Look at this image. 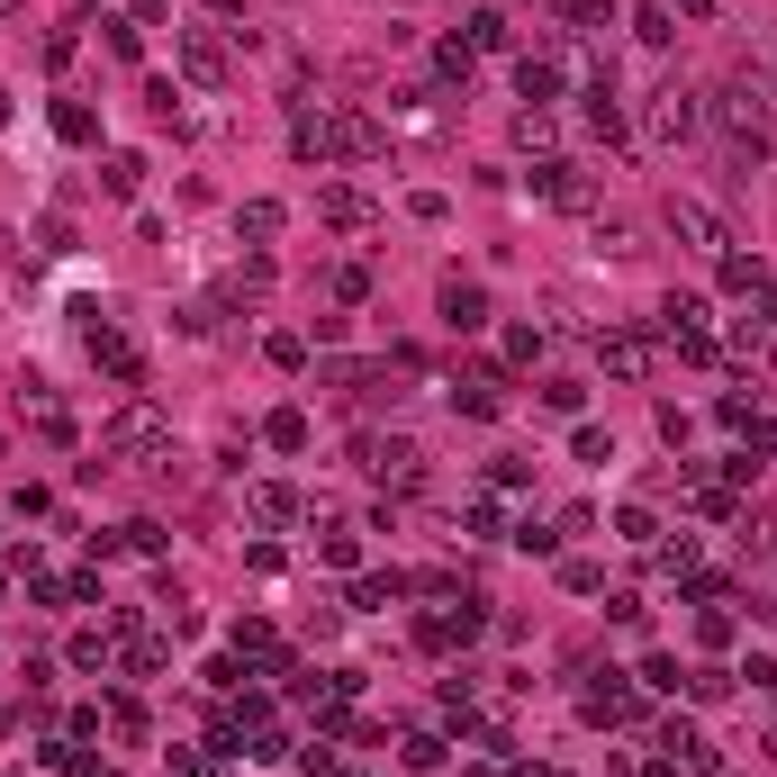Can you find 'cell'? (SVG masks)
I'll return each instance as SVG.
<instances>
[{
    "instance_id": "d590c367",
    "label": "cell",
    "mask_w": 777,
    "mask_h": 777,
    "mask_svg": "<svg viewBox=\"0 0 777 777\" xmlns=\"http://www.w3.org/2000/svg\"><path fill=\"white\" fill-rule=\"evenodd\" d=\"M759 326H777V280H759Z\"/></svg>"
},
{
    "instance_id": "603a6c76",
    "label": "cell",
    "mask_w": 777,
    "mask_h": 777,
    "mask_svg": "<svg viewBox=\"0 0 777 777\" xmlns=\"http://www.w3.org/2000/svg\"><path fill=\"white\" fill-rule=\"evenodd\" d=\"M262 435H271L280 452H308V416H299V407H280V416H271V426H262Z\"/></svg>"
},
{
    "instance_id": "d6986e66",
    "label": "cell",
    "mask_w": 777,
    "mask_h": 777,
    "mask_svg": "<svg viewBox=\"0 0 777 777\" xmlns=\"http://www.w3.org/2000/svg\"><path fill=\"white\" fill-rule=\"evenodd\" d=\"M507 37H516V28H507L498 10H470V54H498Z\"/></svg>"
},
{
    "instance_id": "7c38bea8",
    "label": "cell",
    "mask_w": 777,
    "mask_h": 777,
    "mask_svg": "<svg viewBox=\"0 0 777 777\" xmlns=\"http://www.w3.org/2000/svg\"><path fill=\"white\" fill-rule=\"evenodd\" d=\"M498 389H507V380H498V371L479 362L470 380H452V407H461V416H498Z\"/></svg>"
},
{
    "instance_id": "836d02e7",
    "label": "cell",
    "mask_w": 777,
    "mask_h": 777,
    "mask_svg": "<svg viewBox=\"0 0 777 777\" xmlns=\"http://www.w3.org/2000/svg\"><path fill=\"white\" fill-rule=\"evenodd\" d=\"M136 46H146V28H136V19H109V54H127V63H136Z\"/></svg>"
},
{
    "instance_id": "ba28073f",
    "label": "cell",
    "mask_w": 777,
    "mask_h": 777,
    "mask_svg": "<svg viewBox=\"0 0 777 777\" xmlns=\"http://www.w3.org/2000/svg\"><path fill=\"white\" fill-rule=\"evenodd\" d=\"M317 218H326V227H371V199L352 190V181H326V190H317Z\"/></svg>"
},
{
    "instance_id": "30bf717a",
    "label": "cell",
    "mask_w": 777,
    "mask_h": 777,
    "mask_svg": "<svg viewBox=\"0 0 777 777\" xmlns=\"http://www.w3.org/2000/svg\"><path fill=\"white\" fill-rule=\"evenodd\" d=\"M91 362H100V371H118V380H136V371H146V362H136V343H127L118 326H91Z\"/></svg>"
},
{
    "instance_id": "2e32d148",
    "label": "cell",
    "mask_w": 777,
    "mask_h": 777,
    "mask_svg": "<svg viewBox=\"0 0 777 777\" xmlns=\"http://www.w3.org/2000/svg\"><path fill=\"white\" fill-rule=\"evenodd\" d=\"M588 724H632V687H588Z\"/></svg>"
},
{
    "instance_id": "f546056e",
    "label": "cell",
    "mask_w": 777,
    "mask_h": 777,
    "mask_svg": "<svg viewBox=\"0 0 777 777\" xmlns=\"http://www.w3.org/2000/svg\"><path fill=\"white\" fill-rule=\"evenodd\" d=\"M245 236H280V199H253L245 208Z\"/></svg>"
},
{
    "instance_id": "52a82bcc",
    "label": "cell",
    "mask_w": 777,
    "mask_h": 777,
    "mask_svg": "<svg viewBox=\"0 0 777 777\" xmlns=\"http://www.w3.org/2000/svg\"><path fill=\"white\" fill-rule=\"evenodd\" d=\"M597 362H606L615 380H642V371H651V335H606V343H597Z\"/></svg>"
},
{
    "instance_id": "484cf974",
    "label": "cell",
    "mask_w": 777,
    "mask_h": 777,
    "mask_svg": "<svg viewBox=\"0 0 777 777\" xmlns=\"http://www.w3.org/2000/svg\"><path fill=\"white\" fill-rule=\"evenodd\" d=\"M687 696H696V705H715V696H733V669H687Z\"/></svg>"
},
{
    "instance_id": "f35d334b",
    "label": "cell",
    "mask_w": 777,
    "mask_h": 777,
    "mask_svg": "<svg viewBox=\"0 0 777 777\" xmlns=\"http://www.w3.org/2000/svg\"><path fill=\"white\" fill-rule=\"evenodd\" d=\"M10 10H19V0H0V19H10Z\"/></svg>"
},
{
    "instance_id": "277c9868",
    "label": "cell",
    "mask_w": 777,
    "mask_h": 777,
    "mask_svg": "<svg viewBox=\"0 0 777 777\" xmlns=\"http://www.w3.org/2000/svg\"><path fill=\"white\" fill-rule=\"evenodd\" d=\"M181 73H190L199 91H227V46L208 37V28H190V37H181Z\"/></svg>"
},
{
    "instance_id": "7a4b0ae2",
    "label": "cell",
    "mask_w": 777,
    "mask_h": 777,
    "mask_svg": "<svg viewBox=\"0 0 777 777\" xmlns=\"http://www.w3.org/2000/svg\"><path fill=\"white\" fill-rule=\"evenodd\" d=\"M362 461H371L389 488H416V479H426V452H416L407 435H362Z\"/></svg>"
},
{
    "instance_id": "74e56055",
    "label": "cell",
    "mask_w": 777,
    "mask_h": 777,
    "mask_svg": "<svg viewBox=\"0 0 777 777\" xmlns=\"http://www.w3.org/2000/svg\"><path fill=\"white\" fill-rule=\"evenodd\" d=\"M0 127H10V91H0Z\"/></svg>"
},
{
    "instance_id": "ac0fdd59",
    "label": "cell",
    "mask_w": 777,
    "mask_h": 777,
    "mask_svg": "<svg viewBox=\"0 0 777 777\" xmlns=\"http://www.w3.org/2000/svg\"><path fill=\"white\" fill-rule=\"evenodd\" d=\"M54 136H63V146H91V136H100V118H91L82 100H54Z\"/></svg>"
},
{
    "instance_id": "4fadbf2b",
    "label": "cell",
    "mask_w": 777,
    "mask_h": 777,
    "mask_svg": "<svg viewBox=\"0 0 777 777\" xmlns=\"http://www.w3.org/2000/svg\"><path fill=\"white\" fill-rule=\"evenodd\" d=\"M516 91H525V100L542 109V100L560 91V54H525V63H516Z\"/></svg>"
},
{
    "instance_id": "d4e9b609",
    "label": "cell",
    "mask_w": 777,
    "mask_h": 777,
    "mask_svg": "<svg viewBox=\"0 0 777 777\" xmlns=\"http://www.w3.org/2000/svg\"><path fill=\"white\" fill-rule=\"evenodd\" d=\"M253 516H262V525H290L299 498H290V488H253Z\"/></svg>"
},
{
    "instance_id": "3957f363",
    "label": "cell",
    "mask_w": 777,
    "mask_h": 777,
    "mask_svg": "<svg viewBox=\"0 0 777 777\" xmlns=\"http://www.w3.org/2000/svg\"><path fill=\"white\" fill-rule=\"evenodd\" d=\"M669 236H687L696 253H733V227H724L705 199H669Z\"/></svg>"
},
{
    "instance_id": "cb8c5ba5",
    "label": "cell",
    "mask_w": 777,
    "mask_h": 777,
    "mask_svg": "<svg viewBox=\"0 0 777 777\" xmlns=\"http://www.w3.org/2000/svg\"><path fill=\"white\" fill-rule=\"evenodd\" d=\"M461 516H470V534H507V516H498V498H488V488H470Z\"/></svg>"
},
{
    "instance_id": "5b68a950",
    "label": "cell",
    "mask_w": 777,
    "mask_h": 777,
    "mask_svg": "<svg viewBox=\"0 0 777 777\" xmlns=\"http://www.w3.org/2000/svg\"><path fill=\"white\" fill-rule=\"evenodd\" d=\"M444 326L452 335H479L488 326V290H479V280H444Z\"/></svg>"
},
{
    "instance_id": "8d00e7d4",
    "label": "cell",
    "mask_w": 777,
    "mask_h": 777,
    "mask_svg": "<svg viewBox=\"0 0 777 777\" xmlns=\"http://www.w3.org/2000/svg\"><path fill=\"white\" fill-rule=\"evenodd\" d=\"M678 10H687V19H705V10H715V0H678Z\"/></svg>"
},
{
    "instance_id": "9c48e42d",
    "label": "cell",
    "mask_w": 777,
    "mask_h": 777,
    "mask_svg": "<svg viewBox=\"0 0 777 777\" xmlns=\"http://www.w3.org/2000/svg\"><path fill=\"white\" fill-rule=\"evenodd\" d=\"M715 109H724V127H768V91L759 82H724Z\"/></svg>"
},
{
    "instance_id": "44dd1931",
    "label": "cell",
    "mask_w": 777,
    "mask_h": 777,
    "mask_svg": "<svg viewBox=\"0 0 777 777\" xmlns=\"http://www.w3.org/2000/svg\"><path fill=\"white\" fill-rule=\"evenodd\" d=\"M759 280H768V271H759L750 253H724V290H733V299H759Z\"/></svg>"
},
{
    "instance_id": "e0dca14e",
    "label": "cell",
    "mask_w": 777,
    "mask_h": 777,
    "mask_svg": "<svg viewBox=\"0 0 777 777\" xmlns=\"http://www.w3.org/2000/svg\"><path fill=\"white\" fill-rule=\"evenodd\" d=\"M407 597V579L389 570V579H352V615H380V606H398Z\"/></svg>"
},
{
    "instance_id": "7402d4cb",
    "label": "cell",
    "mask_w": 777,
    "mask_h": 777,
    "mask_svg": "<svg viewBox=\"0 0 777 777\" xmlns=\"http://www.w3.org/2000/svg\"><path fill=\"white\" fill-rule=\"evenodd\" d=\"M100 181H109L118 199H136V181H146V155H109V163H100Z\"/></svg>"
},
{
    "instance_id": "9a60e30c",
    "label": "cell",
    "mask_w": 777,
    "mask_h": 777,
    "mask_svg": "<svg viewBox=\"0 0 777 777\" xmlns=\"http://www.w3.org/2000/svg\"><path fill=\"white\" fill-rule=\"evenodd\" d=\"M479 624H488L479 606H461V615H435V624H426V642H435V651H452V642H479Z\"/></svg>"
},
{
    "instance_id": "d6a6232c",
    "label": "cell",
    "mask_w": 777,
    "mask_h": 777,
    "mask_svg": "<svg viewBox=\"0 0 777 777\" xmlns=\"http://www.w3.org/2000/svg\"><path fill=\"white\" fill-rule=\"evenodd\" d=\"M73 669H109V632H82V642H73Z\"/></svg>"
},
{
    "instance_id": "f1b7e54d",
    "label": "cell",
    "mask_w": 777,
    "mask_h": 777,
    "mask_svg": "<svg viewBox=\"0 0 777 777\" xmlns=\"http://www.w3.org/2000/svg\"><path fill=\"white\" fill-rule=\"evenodd\" d=\"M516 146H525V155H534V146H551V118H542V109H525V118H516Z\"/></svg>"
},
{
    "instance_id": "5bb4252c",
    "label": "cell",
    "mask_w": 777,
    "mask_h": 777,
    "mask_svg": "<svg viewBox=\"0 0 777 777\" xmlns=\"http://www.w3.org/2000/svg\"><path fill=\"white\" fill-rule=\"evenodd\" d=\"M660 750H669V759H687V768H715V741H705L696 724H660Z\"/></svg>"
},
{
    "instance_id": "8992f818",
    "label": "cell",
    "mask_w": 777,
    "mask_h": 777,
    "mask_svg": "<svg viewBox=\"0 0 777 777\" xmlns=\"http://www.w3.org/2000/svg\"><path fill=\"white\" fill-rule=\"evenodd\" d=\"M651 136H696V91L660 82V91H651Z\"/></svg>"
},
{
    "instance_id": "e575fe53",
    "label": "cell",
    "mask_w": 777,
    "mask_h": 777,
    "mask_svg": "<svg viewBox=\"0 0 777 777\" xmlns=\"http://www.w3.org/2000/svg\"><path fill=\"white\" fill-rule=\"evenodd\" d=\"M560 10H570L579 28H606V19H615V0H560Z\"/></svg>"
},
{
    "instance_id": "4dcf8cb0",
    "label": "cell",
    "mask_w": 777,
    "mask_h": 777,
    "mask_svg": "<svg viewBox=\"0 0 777 777\" xmlns=\"http://www.w3.org/2000/svg\"><path fill=\"white\" fill-rule=\"evenodd\" d=\"M579 398H588L579 380H542V407H560V416H579Z\"/></svg>"
},
{
    "instance_id": "ffe728a7",
    "label": "cell",
    "mask_w": 777,
    "mask_h": 777,
    "mask_svg": "<svg viewBox=\"0 0 777 777\" xmlns=\"http://www.w3.org/2000/svg\"><path fill=\"white\" fill-rule=\"evenodd\" d=\"M435 73H444V82H461V91H470V73H479V54H470V46H461V37H452V46H435Z\"/></svg>"
},
{
    "instance_id": "8fae6325",
    "label": "cell",
    "mask_w": 777,
    "mask_h": 777,
    "mask_svg": "<svg viewBox=\"0 0 777 777\" xmlns=\"http://www.w3.org/2000/svg\"><path fill=\"white\" fill-rule=\"evenodd\" d=\"M534 190H542L551 208H588V181H579L570 163H534Z\"/></svg>"
},
{
    "instance_id": "83f0119b",
    "label": "cell",
    "mask_w": 777,
    "mask_h": 777,
    "mask_svg": "<svg viewBox=\"0 0 777 777\" xmlns=\"http://www.w3.org/2000/svg\"><path fill=\"white\" fill-rule=\"evenodd\" d=\"M632 37H642V46H669L678 28H669V10H632Z\"/></svg>"
},
{
    "instance_id": "4316f807",
    "label": "cell",
    "mask_w": 777,
    "mask_h": 777,
    "mask_svg": "<svg viewBox=\"0 0 777 777\" xmlns=\"http://www.w3.org/2000/svg\"><path fill=\"white\" fill-rule=\"evenodd\" d=\"M398 759H407V768H444V741H435V733H407Z\"/></svg>"
},
{
    "instance_id": "6da1fadb",
    "label": "cell",
    "mask_w": 777,
    "mask_h": 777,
    "mask_svg": "<svg viewBox=\"0 0 777 777\" xmlns=\"http://www.w3.org/2000/svg\"><path fill=\"white\" fill-rule=\"evenodd\" d=\"M100 444L127 452V461H155V452H163V416H155V407H118L109 426H100Z\"/></svg>"
},
{
    "instance_id": "1f68e13d",
    "label": "cell",
    "mask_w": 777,
    "mask_h": 777,
    "mask_svg": "<svg viewBox=\"0 0 777 777\" xmlns=\"http://www.w3.org/2000/svg\"><path fill=\"white\" fill-rule=\"evenodd\" d=\"M317 551L335 560V570H352V560H362V542H352V534H317Z\"/></svg>"
}]
</instances>
